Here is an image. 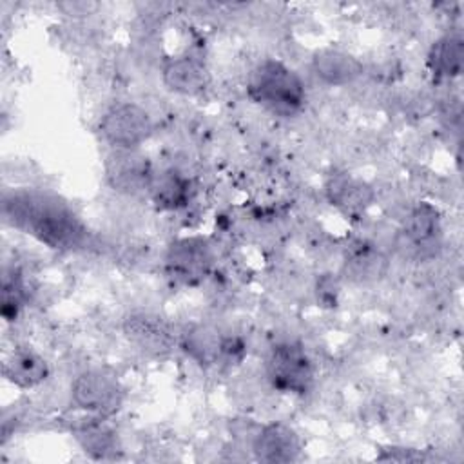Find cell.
Returning a JSON list of instances; mask_svg holds the SVG:
<instances>
[{"instance_id":"obj_8","label":"cell","mask_w":464,"mask_h":464,"mask_svg":"<svg viewBox=\"0 0 464 464\" xmlns=\"http://www.w3.org/2000/svg\"><path fill=\"white\" fill-rule=\"evenodd\" d=\"M402 245L419 257H430L437 252L442 236L440 214L428 201L417 203L406 216L401 230Z\"/></svg>"},{"instance_id":"obj_21","label":"cell","mask_w":464,"mask_h":464,"mask_svg":"<svg viewBox=\"0 0 464 464\" xmlns=\"http://www.w3.org/2000/svg\"><path fill=\"white\" fill-rule=\"evenodd\" d=\"M60 7L65 11V14L80 16V14H87L91 9H94V4H87V2H65V4H60Z\"/></svg>"},{"instance_id":"obj_13","label":"cell","mask_w":464,"mask_h":464,"mask_svg":"<svg viewBox=\"0 0 464 464\" xmlns=\"http://www.w3.org/2000/svg\"><path fill=\"white\" fill-rule=\"evenodd\" d=\"M125 335L129 341L138 344L141 350L161 353L172 346V334L161 317L150 314H132L123 323Z\"/></svg>"},{"instance_id":"obj_20","label":"cell","mask_w":464,"mask_h":464,"mask_svg":"<svg viewBox=\"0 0 464 464\" xmlns=\"http://www.w3.org/2000/svg\"><path fill=\"white\" fill-rule=\"evenodd\" d=\"M25 303V285L22 276L11 268L4 272L2 277V317L5 321H14Z\"/></svg>"},{"instance_id":"obj_9","label":"cell","mask_w":464,"mask_h":464,"mask_svg":"<svg viewBox=\"0 0 464 464\" xmlns=\"http://www.w3.org/2000/svg\"><path fill=\"white\" fill-rule=\"evenodd\" d=\"M252 451L257 460L266 464H286L299 457L301 440L295 430L286 424H265L252 440Z\"/></svg>"},{"instance_id":"obj_11","label":"cell","mask_w":464,"mask_h":464,"mask_svg":"<svg viewBox=\"0 0 464 464\" xmlns=\"http://www.w3.org/2000/svg\"><path fill=\"white\" fill-rule=\"evenodd\" d=\"M163 83L178 94L183 96H198L201 94L210 82L208 69L203 65L201 60L183 54L167 60L161 71Z\"/></svg>"},{"instance_id":"obj_7","label":"cell","mask_w":464,"mask_h":464,"mask_svg":"<svg viewBox=\"0 0 464 464\" xmlns=\"http://www.w3.org/2000/svg\"><path fill=\"white\" fill-rule=\"evenodd\" d=\"M105 179L116 192L140 194L150 188L154 172L138 149H116L107 156Z\"/></svg>"},{"instance_id":"obj_15","label":"cell","mask_w":464,"mask_h":464,"mask_svg":"<svg viewBox=\"0 0 464 464\" xmlns=\"http://www.w3.org/2000/svg\"><path fill=\"white\" fill-rule=\"evenodd\" d=\"M49 375L45 359L31 348H16L5 362V377L18 388H34Z\"/></svg>"},{"instance_id":"obj_10","label":"cell","mask_w":464,"mask_h":464,"mask_svg":"<svg viewBox=\"0 0 464 464\" xmlns=\"http://www.w3.org/2000/svg\"><path fill=\"white\" fill-rule=\"evenodd\" d=\"M326 198L332 207L346 216H361L373 203V188L350 174H334L324 185Z\"/></svg>"},{"instance_id":"obj_2","label":"cell","mask_w":464,"mask_h":464,"mask_svg":"<svg viewBox=\"0 0 464 464\" xmlns=\"http://www.w3.org/2000/svg\"><path fill=\"white\" fill-rule=\"evenodd\" d=\"M248 98L276 116L297 114L306 100L304 83L299 74L279 60L257 63L246 82Z\"/></svg>"},{"instance_id":"obj_14","label":"cell","mask_w":464,"mask_h":464,"mask_svg":"<svg viewBox=\"0 0 464 464\" xmlns=\"http://www.w3.org/2000/svg\"><path fill=\"white\" fill-rule=\"evenodd\" d=\"M430 72L437 80L457 78L464 63V42L459 33H448L437 38L426 56Z\"/></svg>"},{"instance_id":"obj_3","label":"cell","mask_w":464,"mask_h":464,"mask_svg":"<svg viewBox=\"0 0 464 464\" xmlns=\"http://www.w3.org/2000/svg\"><path fill=\"white\" fill-rule=\"evenodd\" d=\"M266 377L281 393L306 395L314 384V364L303 344L277 343L266 357Z\"/></svg>"},{"instance_id":"obj_4","label":"cell","mask_w":464,"mask_h":464,"mask_svg":"<svg viewBox=\"0 0 464 464\" xmlns=\"http://www.w3.org/2000/svg\"><path fill=\"white\" fill-rule=\"evenodd\" d=\"M71 399L87 415L109 419L123 404V388L116 377L103 370H85L74 379Z\"/></svg>"},{"instance_id":"obj_1","label":"cell","mask_w":464,"mask_h":464,"mask_svg":"<svg viewBox=\"0 0 464 464\" xmlns=\"http://www.w3.org/2000/svg\"><path fill=\"white\" fill-rule=\"evenodd\" d=\"M5 219L56 250H76L87 241V228L74 210L58 196L20 190L4 198Z\"/></svg>"},{"instance_id":"obj_12","label":"cell","mask_w":464,"mask_h":464,"mask_svg":"<svg viewBox=\"0 0 464 464\" xmlns=\"http://www.w3.org/2000/svg\"><path fill=\"white\" fill-rule=\"evenodd\" d=\"M314 74L326 85H348L362 74V63L341 49H319L312 58Z\"/></svg>"},{"instance_id":"obj_6","label":"cell","mask_w":464,"mask_h":464,"mask_svg":"<svg viewBox=\"0 0 464 464\" xmlns=\"http://www.w3.org/2000/svg\"><path fill=\"white\" fill-rule=\"evenodd\" d=\"M100 132L114 149H138L152 134V120L136 103H118L102 116Z\"/></svg>"},{"instance_id":"obj_17","label":"cell","mask_w":464,"mask_h":464,"mask_svg":"<svg viewBox=\"0 0 464 464\" xmlns=\"http://www.w3.org/2000/svg\"><path fill=\"white\" fill-rule=\"evenodd\" d=\"M152 201L160 210H179L188 205L192 199L194 188L188 178L179 174L178 170H167L154 176L150 185Z\"/></svg>"},{"instance_id":"obj_19","label":"cell","mask_w":464,"mask_h":464,"mask_svg":"<svg viewBox=\"0 0 464 464\" xmlns=\"http://www.w3.org/2000/svg\"><path fill=\"white\" fill-rule=\"evenodd\" d=\"M346 270L357 281H375L386 270V259L370 246H359L346 261Z\"/></svg>"},{"instance_id":"obj_5","label":"cell","mask_w":464,"mask_h":464,"mask_svg":"<svg viewBox=\"0 0 464 464\" xmlns=\"http://www.w3.org/2000/svg\"><path fill=\"white\" fill-rule=\"evenodd\" d=\"M212 259V250L203 237H181L165 252V274L178 285L192 286L208 276Z\"/></svg>"},{"instance_id":"obj_16","label":"cell","mask_w":464,"mask_h":464,"mask_svg":"<svg viewBox=\"0 0 464 464\" xmlns=\"http://www.w3.org/2000/svg\"><path fill=\"white\" fill-rule=\"evenodd\" d=\"M74 437L83 451L94 459H109L116 453L118 448L116 433L107 426L105 417L89 415L76 424Z\"/></svg>"},{"instance_id":"obj_18","label":"cell","mask_w":464,"mask_h":464,"mask_svg":"<svg viewBox=\"0 0 464 464\" xmlns=\"http://www.w3.org/2000/svg\"><path fill=\"white\" fill-rule=\"evenodd\" d=\"M219 344L221 335L207 328H194L185 334L183 350L201 364L219 362Z\"/></svg>"}]
</instances>
